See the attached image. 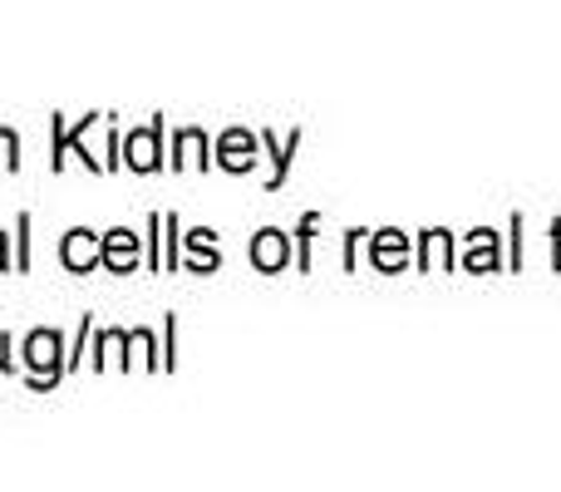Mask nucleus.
<instances>
[{"label":"nucleus","instance_id":"1","mask_svg":"<svg viewBox=\"0 0 561 492\" xmlns=\"http://www.w3.org/2000/svg\"><path fill=\"white\" fill-rule=\"evenodd\" d=\"M65 340L55 335V330H35V335L25 340V369H30V385L35 389H49L65 379Z\"/></svg>","mask_w":561,"mask_h":492},{"label":"nucleus","instance_id":"5","mask_svg":"<svg viewBox=\"0 0 561 492\" xmlns=\"http://www.w3.org/2000/svg\"><path fill=\"white\" fill-rule=\"evenodd\" d=\"M217 163L232 168V173H247V168L256 163V138L242 134V128H232V134L222 138V148H217Z\"/></svg>","mask_w":561,"mask_h":492},{"label":"nucleus","instance_id":"3","mask_svg":"<svg viewBox=\"0 0 561 492\" xmlns=\"http://www.w3.org/2000/svg\"><path fill=\"white\" fill-rule=\"evenodd\" d=\"M99 256H104V242H99L89 227H75V232L65 237V247H59V261H65L69 271H94Z\"/></svg>","mask_w":561,"mask_h":492},{"label":"nucleus","instance_id":"12","mask_svg":"<svg viewBox=\"0 0 561 492\" xmlns=\"http://www.w3.org/2000/svg\"><path fill=\"white\" fill-rule=\"evenodd\" d=\"M10 266V256H5V232H0V271Z\"/></svg>","mask_w":561,"mask_h":492},{"label":"nucleus","instance_id":"11","mask_svg":"<svg viewBox=\"0 0 561 492\" xmlns=\"http://www.w3.org/2000/svg\"><path fill=\"white\" fill-rule=\"evenodd\" d=\"M5 350H10V340H5V335H0V369H15V359H10V355H5Z\"/></svg>","mask_w":561,"mask_h":492},{"label":"nucleus","instance_id":"10","mask_svg":"<svg viewBox=\"0 0 561 492\" xmlns=\"http://www.w3.org/2000/svg\"><path fill=\"white\" fill-rule=\"evenodd\" d=\"M178 217H163V266H178Z\"/></svg>","mask_w":561,"mask_h":492},{"label":"nucleus","instance_id":"7","mask_svg":"<svg viewBox=\"0 0 561 492\" xmlns=\"http://www.w3.org/2000/svg\"><path fill=\"white\" fill-rule=\"evenodd\" d=\"M178 153H183V158H173V163H197V168H203L207 163V138L203 134H197V128H183V134H178Z\"/></svg>","mask_w":561,"mask_h":492},{"label":"nucleus","instance_id":"8","mask_svg":"<svg viewBox=\"0 0 561 492\" xmlns=\"http://www.w3.org/2000/svg\"><path fill=\"white\" fill-rule=\"evenodd\" d=\"M187 251H193V271H213L217 266L213 232H193V237H187Z\"/></svg>","mask_w":561,"mask_h":492},{"label":"nucleus","instance_id":"4","mask_svg":"<svg viewBox=\"0 0 561 492\" xmlns=\"http://www.w3.org/2000/svg\"><path fill=\"white\" fill-rule=\"evenodd\" d=\"M104 261L108 271H118V276H124V271H134L138 266V237L128 232V227H114V232H104Z\"/></svg>","mask_w":561,"mask_h":492},{"label":"nucleus","instance_id":"9","mask_svg":"<svg viewBox=\"0 0 561 492\" xmlns=\"http://www.w3.org/2000/svg\"><path fill=\"white\" fill-rule=\"evenodd\" d=\"M0 168H20V138H15V128H0Z\"/></svg>","mask_w":561,"mask_h":492},{"label":"nucleus","instance_id":"2","mask_svg":"<svg viewBox=\"0 0 561 492\" xmlns=\"http://www.w3.org/2000/svg\"><path fill=\"white\" fill-rule=\"evenodd\" d=\"M158 138H163V118H153L148 128H138V134L124 138V163L134 168V173H153V168L163 163V153H158Z\"/></svg>","mask_w":561,"mask_h":492},{"label":"nucleus","instance_id":"6","mask_svg":"<svg viewBox=\"0 0 561 492\" xmlns=\"http://www.w3.org/2000/svg\"><path fill=\"white\" fill-rule=\"evenodd\" d=\"M252 261L262 271H280V266H286V237H280V232H262L252 242Z\"/></svg>","mask_w":561,"mask_h":492}]
</instances>
